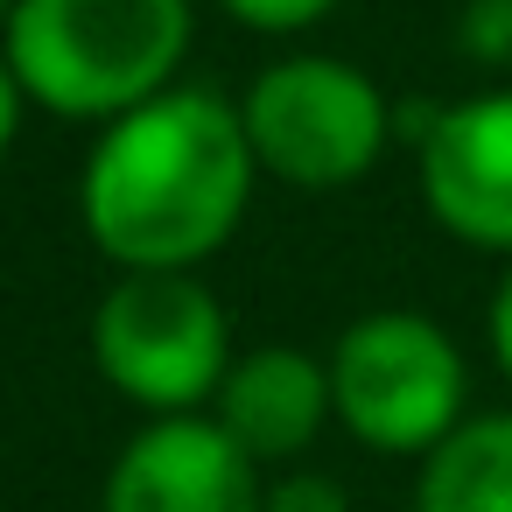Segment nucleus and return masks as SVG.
I'll return each instance as SVG.
<instances>
[{
	"mask_svg": "<svg viewBox=\"0 0 512 512\" xmlns=\"http://www.w3.org/2000/svg\"><path fill=\"white\" fill-rule=\"evenodd\" d=\"M253 176L260 155L239 106L204 85H169L106 120L85 155L78 211L92 246L120 267H197L239 232Z\"/></svg>",
	"mask_w": 512,
	"mask_h": 512,
	"instance_id": "nucleus-1",
	"label": "nucleus"
},
{
	"mask_svg": "<svg viewBox=\"0 0 512 512\" xmlns=\"http://www.w3.org/2000/svg\"><path fill=\"white\" fill-rule=\"evenodd\" d=\"M22 92L64 120H120L176 85L190 0H15L0 29Z\"/></svg>",
	"mask_w": 512,
	"mask_h": 512,
	"instance_id": "nucleus-2",
	"label": "nucleus"
},
{
	"mask_svg": "<svg viewBox=\"0 0 512 512\" xmlns=\"http://www.w3.org/2000/svg\"><path fill=\"white\" fill-rule=\"evenodd\" d=\"M92 358L148 414H197L232 372V323L190 267H127L92 309Z\"/></svg>",
	"mask_w": 512,
	"mask_h": 512,
	"instance_id": "nucleus-3",
	"label": "nucleus"
},
{
	"mask_svg": "<svg viewBox=\"0 0 512 512\" xmlns=\"http://www.w3.org/2000/svg\"><path fill=\"white\" fill-rule=\"evenodd\" d=\"M337 421L386 456H428L470 400V365L456 337L414 309H372L330 344Z\"/></svg>",
	"mask_w": 512,
	"mask_h": 512,
	"instance_id": "nucleus-4",
	"label": "nucleus"
},
{
	"mask_svg": "<svg viewBox=\"0 0 512 512\" xmlns=\"http://www.w3.org/2000/svg\"><path fill=\"white\" fill-rule=\"evenodd\" d=\"M246 141L288 190H351L393 141L386 92L344 57H288L239 99Z\"/></svg>",
	"mask_w": 512,
	"mask_h": 512,
	"instance_id": "nucleus-5",
	"label": "nucleus"
},
{
	"mask_svg": "<svg viewBox=\"0 0 512 512\" xmlns=\"http://www.w3.org/2000/svg\"><path fill=\"white\" fill-rule=\"evenodd\" d=\"M414 155L428 218L449 239L512 260V85L442 106Z\"/></svg>",
	"mask_w": 512,
	"mask_h": 512,
	"instance_id": "nucleus-6",
	"label": "nucleus"
},
{
	"mask_svg": "<svg viewBox=\"0 0 512 512\" xmlns=\"http://www.w3.org/2000/svg\"><path fill=\"white\" fill-rule=\"evenodd\" d=\"M106 512H267V491L218 414H155L120 449Z\"/></svg>",
	"mask_w": 512,
	"mask_h": 512,
	"instance_id": "nucleus-7",
	"label": "nucleus"
},
{
	"mask_svg": "<svg viewBox=\"0 0 512 512\" xmlns=\"http://www.w3.org/2000/svg\"><path fill=\"white\" fill-rule=\"evenodd\" d=\"M330 414H337V400H330V358H309L295 344L246 351L225 372V386H218V421L232 428V442L253 463H295L323 435Z\"/></svg>",
	"mask_w": 512,
	"mask_h": 512,
	"instance_id": "nucleus-8",
	"label": "nucleus"
},
{
	"mask_svg": "<svg viewBox=\"0 0 512 512\" xmlns=\"http://www.w3.org/2000/svg\"><path fill=\"white\" fill-rule=\"evenodd\" d=\"M414 512H512V414H463L421 456Z\"/></svg>",
	"mask_w": 512,
	"mask_h": 512,
	"instance_id": "nucleus-9",
	"label": "nucleus"
},
{
	"mask_svg": "<svg viewBox=\"0 0 512 512\" xmlns=\"http://www.w3.org/2000/svg\"><path fill=\"white\" fill-rule=\"evenodd\" d=\"M456 43H463L470 64L512 71V0H470L463 22H456Z\"/></svg>",
	"mask_w": 512,
	"mask_h": 512,
	"instance_id": "nucleus-10",
	"label": "nucleus"
},
{
	"mask_svg": "<svg viewBox=\"0 0 512 512\" xmlns=\"http://www.w3.org/2000/svg\"><path fill=\"white\" fill-rule=\"evenodd\" d=\"M267 512H351V498L323 470H288V477L267 484Z\"/></svg>",
	"mask_w": 512,
	"mask_h": 512,
	"instance_id": "nucleus-11",
	"label": "nucleus"
},
{
	"mask_svg": "<svg viewBox=\"0 0 512 512\" xmlns=\"http://www.w3.org/2000/svg\"><path fill=\"white\" fill-rule=\"evenodd\" d=\"M337 0H225V15H239L246 29H267V36H295L309 22H323Z\"/></svg>",
	"mask_w": 512,
	"mask_h": 512,
	"instance_id": "nucleus-12",
	"label": "nucleus"
},
{
	"mask_svg": "<svg viewBox=\"0 0 512 512\" xmlns=\"http://www.w3.org/2000/svg\"><path fill=\"white\" fill-rule=\"evenodd\" d=\"M484 330H491V358H498V372L512 379V267H505V281H498V295H491Z\"/></svg>",
	"mask_w": 512,
	"mask_h": 512,
	"instance_id": "nucleus-13",
	"label": "nucleus"
},
{
	"mask_svg": "<svg viewBox=\"0 0 512 512\" xmlns=\"http://www.w3.org/2000/svg\"><path fill=\"white\" fill-rule=\"evenodd\" d=\"M22 78H15V64H8V50H0V155H8V141H15V127H22Z\"/></svg>",
	"mask_w": 512,
	"mask_h": 512,
	"instance_id": "nucleus-14",
	"label": "nucleus"
},
{
	"mask_svg": "<svg viewBox=\"0 0 512 512\" xmlns=\"http://www.w3.org/2000/svg\"><path fill=\"white\" fill-rule=\"evenodd\" d=\"M8 15H15V0H0V29H8Z\"/></svg>",
	"mask_w": 512,
	"mask_h": 512,
	"instance_id": "nucleus-15",
	"label": "nucleus"
}]
</instances>
